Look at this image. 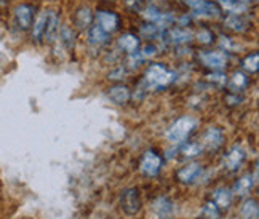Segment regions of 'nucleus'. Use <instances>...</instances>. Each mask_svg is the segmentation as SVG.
Masks as SVG:
<instances>
[{
	"label": "nucleus",
	"mask_w": 259,
	"mask_h": 219,
	"mask_svg": "<svg viewBox=\"0 0 259 219\" xmlns=\"http://www.w3.org/2000/svg\"><path fill=\"white\" fill-rule=\"evenodd\" d=\"M176 80V74L166 64L154 63L144 72L143 82L139 83L141 90H163Z\"/></svg>",
	"instance_id": "nucleus-1"
},
{
	"label": "nucleus",
	"mask_w": 259,
	"mask_h": 219,
	"mask_svg": "<svg viewBox=\"0 0 259 219\" xmlns=\"http://www.w3.org/2000/svg\"><path fill=\"white\" fill-rule=\"evenodd\" d=\"M195 126H197V120L194 117L183 115V117L176 118V120L171 123V126L166 130L165 136L171 144H181L194 133Z\"/></svg>",
	"instance_id": "nucleus-2"
},
{
	"label": "nucleus",
	"mask_w": 259,
	"mask_h": 219,
	"mask_svg": "<svg viewBox=\"0 0 259 219\" xmlns=\"http://www.w3.org/2000/svg\"><path fill=\"white\" fill-rule=\"evenodd\" d=\"M35 18V7L29 2H21L13 8V21L19 31H29Z\"/></svg>",
	"instance_id": "nucleus-3"
},
{
	"label": "nucleus",
	"mask_w": 259,
	"mask_h": 219,
	"mask_svg": "<svg viewBox=\"0 0 259 219\" xmlns=\"http://www.w3.org/2000/svg\"><path fill=\"white\" fill-rule=\"evenodd\" d=\"M143 206V202H141V195H139V191L136 187H130V189H125L120 194V208L122 211L128 216H135L139 213Z\"/></svg>",
	"instance_id": "nucleus-4"
},
{
	"label": "nucleus",
	"mask_w": 259,
	"mask_h": 219,
	"mask_svg": "<svg viewBox=\"0 0 259 219\" xmlns=\"http://www.w3.org/2000/svg\"><path fill=\"white\" fill-rule=\"evenodd\" d=\"M95 19H96V24L109 35L118 31V29H120V24H122L120 15L115 13L114 10H98L95 15Z\"/></svg>",
	"instance_id": "nucleus-5"
},
{
	"label": "nucleus",
	"mask_w": 259,
	"mask_h": 219,
	"mask_svg": "<svg viewBox=\"0 0 259 219\" xmlns=\"http://www.w3.org/2000/svg\"><path fill=\"white\" fill-rule=\"evenodd\" d=\"M162 157L154 149H149V151L144 152V155L141 157V162H139V171H141L144 176L147 178H154L158 174L162 168Z\"/></svg>",
	"instance_id": "nucleus-6"
},
{
	"label": "nucleus",
	"mask_w": 259,
	"mask_h": 219,
	"mask_svg": "<svg viewBox=\"0 0 259 219\" xmlns=\"http://www.w3.org/2000/svg\"><path fill=\"white\" fill-rule=\"evenodd\" d=\"M184 2L194 13L200 15V16L218 18L223 13L221 7H219L216 2H210V0H184Z\"/></svg>",
	"instance_id": "nucleus-7"
},
{
	"label": "nucleus",
	"mask_w": 259,
	"mask_h": 219,
	"mask_svg": "<svg viewBox=\"0 0 259 219\" xmlns=\"http://www.w3.org/2000/svg\"><path fill=\"white\" fill-rule=\"evenodd\" d=\"M198 59L205 67L211 69V71H223L229 63V58L224 52H203L198 55Z\"/></svg>",
	"instance_id": "nucleus-8"
},
{
	"label": "nucleus",
	"mask_w": 259,
	"mask_h": 219,
	"mask_svg": "<svg viewBox=\"0 0 259 219\" xmlns=\"http://www.w3.org/2000/svg\"><path fill=\"white\" fill-rule=\"evenodd\" d=\"M245 157H246V154L243 151V147L235 144V146H232L231 149H229L227 154L224 155L223 165H224V168H227L229 171H235L245 162Z\"/></svg>",
	"instance_id": "nucleus-9"
},
{
	"label": "nucleus",
	"mask_w": 259,
	"mask_h": 219,
	"mask_svg": "<svg viewBox=\"0 0 259 219\" xmlns=\"http://www.w3.org/2000/svg\"><path fill=\"white\" fill-rule=\"evenodd\" d=\"M223 143H224V133L218 126H210L202 138V146L203 149H208V151H218L223 146Z\"/></svg>",
	"instance_id": "nucleus-10"
},
{
	"label": "nucleus",
	"mask_w": 259,
	"mask_h": 219,
	"mask_svg": "<svg viewBox=\"0 0 259 219\" xmlns=\"http://www.w3.org/2000/svg\"><path fill=\"white\" fill-rule=\"evenodd\" d=\"M143 12H144V16H146V19H147L149 23L155 24L157 27H160V29L168 27L175 21L171 15L163 13L158 8H155V7H147L146 10H143Z\"/></svg>",
	"instance_id": "nucleus-11"
},
{
	"label": "nucleus",
	"mask_w": 259,
	"mask_h": 219,
	"mask_svg": "<svg viewBox=\"0 0 259 219\" xmlns=\"http://www.w3.org/2000/svg\"><path fill=\"white\" fill-rule=\"evenodd\" d=\"M93 19H95L93 12L88 5L78 7L72 15V23L78 31H85V29H88L93 24Z\"/></svg>",
	"instance_id": "nucleus-12"
},
{
	"label": "nucleus",
	"mask_w": 259,
	"mask_h": 219,
	"mask_svg": "<svg viewBox=\"0 0 259 219\" xmlns=\"http://www.w3.org/2000/svg\"><path fill=\"white\" fill-rule=\"evenodd\" d=\"M165 40L168 43H173V45H184L187 42L192 40V32L187 31L186 27H171L163 34Z\"/></svg>",
	"instance_id": "nucleus-13"
},
{
	"label": "nucleus",
	"mask_w": 259,
	"mask_h": 219,
	"mask_svg": "<svg viewBox=\"0 0 259 219\" xmlns=\"http://www.w3.org/2000/svg\"><path fill=\"white\" fill-rule=\"evenodd\" d=\"M107 98L117 106H123L126 104L130 99H132V92L126 85H112L111 88H107Z\"/></svg>",
	"instance_id": "nucleus-14"
},
{
	"label": "nucleus",
	"mask_w": 259,
	"mask_h": 219,
	"mask_svg": "<svg viewBox=\"0 0 259 219\" xmlns=\"http://www.w3.org/2000/svg\"><path fill=\"white\" fill-rule=\"evenodd\" d=\"M139 47H141V40H139V37L136 34L126 32L117 38V48L126 55H132V53L138 52Z\"/></svg>",
	"instance_id": "nucleus-15"
},
{
	"label": "nucleus",
	"mask_w": 259,
	"mask_h": 219,
	"mask_svg": "<svg viewBox=\"0 0 259 219\" xmlns=\"http://www.w3.org/2000/svg\"><path fill=\"white\" fill-rule=\"evenodd\" d=\"M59 31V18L55 10H48V16H47V26H45V32H44V42L47 43H53L58 37Z\"/></svg>",
	"instance_id": "nucleus-16"
},
{
	"label": "nucleus",
	"mask_w": 259,
	"mask_h": 219,
	"mask_svg": "<svg viewBox=\"0 0 259 219\" xmlns=\"http://www.w3.org/2000/svg\"><path fill=\"white\" fill-rule=\"evenodd\" d=\"M224 24L226 27L231 29V31L240 32V34L250 31V27H251V21L245 15H229L224 19Z\"/></svg>",
	"instance_id": "nucleus-17"
},
{
	"label": "nucleus",
	"mask_w": 259,
	"mask_h": 219,
	"mask_svg": "<svg viewBox=\"0 0 259 219\" xmlns=\"http://www.w3.org/2000/svg\"><path fill=\"white\" fill-rule=\"evenodd\" d=\"M47 16H48V10H42L34 18V23L31 26V37L35 43H42L44 42V32H45V26H47Z\"/></svg>",
	"instance_id": "nucleus-18"
},
{
	"label": "nucleus",
	"mask_w": 259,
	"mask_h": 219,
	"mask_svg": "<svg viewBox=\"0 0 259 219\" xmlns=\"http://www.w3.org/2000/svg\"><path fill=\"white\" fill-rule=\"evenodd\" d=\"M152 210L155 211V214L160 219H168L173 216L175 211V205L168 197H157L154 203H152Z\"/></svg>",
	"instance_id": "nucleus-19"
},
{
	"label": "nucleus",
	"mask_w": 259,
	"mask_h": 219,
	"mask_svg": "<svg viewBox=\"0 0 259 219\" xmlns=\"http://www.w3.org/2000/svg\"><path fill=\"white\" fill-rule=\"evenodd\" d=\"M202 170H203L202 165H198V163H191V165L183 166L181 170H178L176 178H178L181 183L189 184V183H194L195 179L202 174Z\"/></svg>",
	"instance_id": "nucleus-20"
},
{
	"label": "nucleus",
	"mask_w": 259,
	"mask_h": 219,
	"mask_svg": "<svg viewBox=\"0 0 259 219\" xmlns=\"http://www.w3.org/2000/svg\"><path fill=\"white\" fill-rule=\"evenodd\" d=\"M218 5L231 15H245L250 8L243 0H218Z\"/></svg>",
	"instance_id": "nucleus-21"
},
{
	"label": "nucleus",
	"mask_w": 259,
	"mask_h": 219,
	"mask_svg": "<svg viewBox=\"0 0 259 219\" xmlns=\"http://www.w3.org/2000/svg\"><path fill=\"white\" fill-rule=\"evenodd\" d=\"M59 42L63 43V47L67 50V52H72L75 48V31L69 26V24H63L59 26Z\"/></svg>",
	"instance_id": "nucleus-22"
},
{
	"label": "nucleus",
	"mask_w": 259,
	"mask_h": 219,
	"mask_svg": "<svg viewBox=\"0 0 259 219\" xmlns=\"http://www.w3.org/2000/svg\"><path fill=\"white\" fill-rule=\"evenodd\" d=\"M254 178L256 176L251 173H245L243 176H240L238 178V181L234 184V192L237 195H246L254 186Z\"/></svg>",
	"instance_id": "nucleus-23"
},
{
	"label": "nucleus",
	"mask_w": 259,
	"mask_h": 219,
	"mask_svg": "<svg viewBox=\"0 0 259 219\" xmlns=\"http://www.w3.org/2000/svg\"><path fill=\"white\" fill-rule=\"evenodd\" d=\"M109 35L107 32H104L101 27H99L98 24H92L88 27V42L92 45H104L109 42Z\"/></svg>",
	"instance_id": "nucleus-24"
},
{
	"label": "nucleus",
	"mask_w": 259,
	"mask_h": 219,
	"mask_svg": "<svg viewBox=\"0 0 259 219\" xmlns=\"http://www.w3.org/2000/svg\"><path fill=\"white\" fill-rule=\"evenodd\" d=\"M211 200L218 205L219 210H227L229 206L232 203V194L229 189H224V187H219L213 192V198Z\"/></svg>",
	"instance_id": "nucleus-25"
},
{
	"label": "nucleus",
	"mask_w": 259,
	"mask_h": 219,
	"mask_svg": "<svg viewBox=\"0 0 259 219\" xmlns=\"http://www.w3.org/2000/svg\"><path fill=\"white\" fill-rule=\"evenodd\" d=\"M238 214H240V219H259V208H257V202L253 200V198H248L245 200L238 210Z\"/></svg>",
	"instance_id": "nucleus-26"
},
{
	"label": "nucleus",
	"mask_w": 259,
	"mask_h": 219,
	"mask_svg": "<svg viewBox=\"0 0 259 219\" xmlns=\"http://www.w3.org/2000/svg\"><path fill=\"white\" fill-rule=\"evenodd\" d=\"M246 85H248V77L240 71H235L231 77V80L227 82V86H229V90H231V93L243 92V90L246 88Z\"/></svg>",
	"instance_id": "nucleus-27"
},
{
	"label": "nucleus",
	"mask_w": 259,
	"mask_h": 219,
	"mask_svg": "<svg viewBox=\"0 0 259 219\" xmlns=\"http://www.w3.org/2000/svg\"><path fill=\"white\" fill-rule=\"evenodd\" d=\"M242 69L246 72H250V74L257 72V69H259V53L253 52L250 55H246L242 59Z\"/></svg>",
	"instance_id": "nucleus-28"
},
{
	"label": "nucleus",
	"mask_w": 259,
	"mask_h": 219,
	"mask_svg": "<svg viewBox=\"0 0 259 219\" xmlns=\"http://www.w3.org/2000/svg\"><path fill=\"white\" fill-rule=\"evenodd\" d=\"M203 151V146L202 143L198 141H191V143H186L179 147V152H181L184 157H195V155H200V152Z\"/></svg>",
	"instance_id": "nucleus-29"
},
{
	"label": "nucleus",
	"mask_w": 259,
	"mask_h": 219,
	"mask_svg": "<svg viewBox=\"0 0 259 219\" xmlns=\"http://www.w3.org/2000/svg\"><path fill=\"white\" fill-rule=\"evenodd\" d=\"M219 216H221V210L218 208V205L213 200L206 202L202 210V217L203 219H219Z\"/></svg>",
	"instance_id": "nucleus-30"
},
{
	"label": "nucleus",
	"mask_w": 259,
	"mask_h": 219,
	"mask_svg": "<svg viewBox=\"0 0 259 219\" xmlns=\"http://www.w3.org/2000/svg\"><path fill=\"white\" fill-rule=\"evenodd\" d=\"M197 40L200 42V43H203V45H210L214 40V34L210 31V29L202 27L200 31L197 32Z\"/></svg>",
	"instance_id": "nucleus-31"
},
{
	"label": "nucleus",
	"mask_w": 259,
	"mask_h": 219,
	"mask_svg": "<svg viewBox=\"0 0 259 219\" xmlns=\"http://www.w3.org/2000/svg\"><path fill=\"white\" fill-rule=\"evenodd\" d=\"M138 53L141 55V58L146 61V59H149V58H152V56L157 55V47H155L154 43H147V45H144L143 48L139 47Z\"/></svg>",
	"instance_id": "nucleus-32"
},
{
	"label": "nucleus",
	"mask_w": 259,
	"mask_h": 219,
	"mask_svg": "<svg viewBox=\"0 0 259 219\" xmlns=\"http://www.w3.org/2000/svg\"><path fill=\"white\" fill-rule=\"evenodd\" d=\"M206 78H208L210 82L218 83V85H226V83H227V75L223 74L221 71H213L211 74H208V75H206Z\"/></svg>",
	"instance_id": "nucleus-33"
},
{
	"label": "nucleus",
	"mask_w": 259,
	"mask_h": 219,
	"mask_svg": "<svg viewBox=\"0 0 259 219\" xmlns=\"http://www.w3.org/2000/svg\"><path fill=\"white\" fill-rule=\"evenodd\" d=\"M125 5L135 13H141L144 10V0H125Z\"/></svg>",
	"instance_id": "nucleus-34"
},
{
	"label": "nucleus",
	"mask_w": 259,
	"mask_h": 219,
	"mask_svg": "<svg viewBox=\"0 0 259 219\" xmlns=\"http://www.w3.org/2000/svg\"><path fill=\"white\" fill-rule=\"evenodd\" d=\"M243 101V98L242 96H238V93H231V95H227L226 96V103L229 106H238Z\"/></svg>",
	"instance_id": "nucleus-35"
},
{
	"label": "nucleus",
	"mask_w": 259,
	"mask_h": 219,
	"mask_svg": "<svg viewBox=\"0 0 259 219\" xmlns=\"http://www.w3.org/2000/svg\"><path fill=\"white\" fill-rule=\"evenodd\" d=\"M10 5V0H0V10H7Z\"/></svg>",
	"instance_id": "nucleus-36"
},
{
	"label": "nucleus",
	"mask_w": 259,
	"mask_h": 219,
	"mask_svg": "<svg viewBox=\"0 0 259 219\" xmlns=\"http://www.w3.org/2000/svg\"><path fill=\"white\" fill-rule=\"evenodd\" d=\"M243 2H246V4H248V2H251V0H243ZM253 2H256V0H253Z\"/></svg>",
	"instance_id": "nucleus-37"
}]
</instances>
